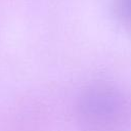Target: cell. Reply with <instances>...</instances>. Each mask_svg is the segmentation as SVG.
I'll use <instances>...</instances> for the list:
<instances>
[{
  "label": "cell",
  "mask_w": 131,
  "mask_h": 131,
  "mask_svg": "<svg viewBox=\"0 0 131 131\" xmlns=\"http://www.w3.org/2000/svg\"><path fill=\"white\" fill-rule=\"evenodd\" d=\"M79 123L89 131H118L128 121L129 104L115 86L96 82L86 86L76 102Z\"/></svg>",
  "instance_id": "cell-1"
}]
</instances>
